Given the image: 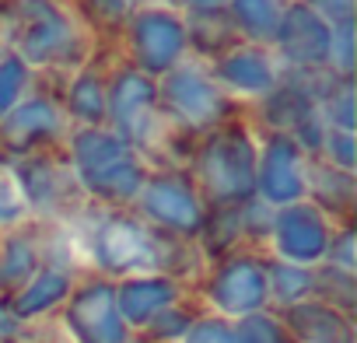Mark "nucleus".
Wrapping results in <instances>:
<instances>
[{"instance_id":"obj_1","label":"nucleus","mask_w":357,"mask_h":343,"mask_svg":"<svg viewBox=\"0 0 357 343\" xmlns=\"http://www.w3.org/2000/svg\"><path fill=\"white\" fill-rule=\"evenodd\" d=\"M200 179L214 200H242L256 186V154L242 130L214 133L200 154Z\"/></svg>"},{"instance_id":"obj_2","label":"nucleus","mask_w":357,"mask_h":343,"mask_svg":"<svg viewBox=\"0 0 357 343\" xmlns=\"http://www.w3.org/2000/svg\"><path fill=\"white\" fill-rule=\"evenodd\" d=\"M22 53L32 63H53V60H67L74 53V36L67 18L46 4V0H25L22 4Z\"/></svg>"},{"instance_id":"obj_3","label":"nucleus","mask_w":357,"mask_h":343,"mask_svg":"<svg viewBox=\"0 0 357 343\" xmlns=\"http://www.w3.org/2000/svg\"><path fill=\"white\" fill-rule=\"evenodd\" d=\"M277 43H280L287 60L315 67V63H326L333 56V25L322 15H315L312 8L298 4L287 15H280Z\"/></svg>"},{"instance_id":"obj_4","label":"nucleus","mask_w":357,"mask_h":343,"mask_svg":"<svg viewBox=\"0 0 357 343\" xmlns=\"http://www.w3.org/2000/svg\"><path fill=\"white\" fill-rule=\"evenodd\" d=\"M186 46V29L165 11H144L133 18V53L140 70L161 74L168 70Z\"/></svg>"},{"instance_id":"obj_5","label":"nucleus","mask_w":357,"mask_h":343,"mask_svg":"<svg viewBox=\"0 0 357 343\" xmlns=\"http://www.w3.org/2000/svg\"><path fill=\"white\" fill-rule=\"evenodd\" d=\"M70 326L81 336V343H123L126 329L116 308V294L105 284L84 287L70 305Z\"/></svg>"},{"instance_id":"obj_6","label":"nucleus","mask_w":357,"mask_h":343,"mask_svg":"<svg viewBox=\"0 0 357 343\" xmlns=\"http://www.w3.org/2000/svg\"><path fill=\"white\" fill-rule=\"evenodd\" d=\"M165 98L190 126H214L225 116V98L197 70H172L165 77Z\"/></svg>"},{"instance_id":"obj_7","label":"nucleus","mask_w":357,"mask_h":343,"mask_svg":"<svg viewBox=\"0 0 357 343\" xmlns=\"http://www.w3.org/2000/svg\"><path fill=\"white\" fill-rule=\"evenodd\" d=\"M161 256V245L133 221L126 218H116L102 228L98 235V259L102 266L123 273V270H133V266H154Z\"/></svg>"},{"instance_id":"obj_8","label":"nucleus","mask_w":357,"mask_h":343,"mask_svg":"<svg viewBox=\"0 0 357 343\" xmlns=\"http://www.w3.org/2000/svg\"><path fill=\"white\" fill-rule=\"evenodd\" d=\"M154 84L137 74V70H126L119 74V81L112 84V95H109V109H112V119L119 123V130L133 140H144L151 133V123H154Z\"/></svg>"},{"instance_id":"obj_9","label":"nucleus","mask_w":357,"mask_h":343,"mask_svg":"<svg viewBox=\"0 0 357 343\" xmlns=\"http://www.w3.org/2000/svg\"><path fill=\"white\" fill-rule=\"evenodd\" d=\"M326 224L319 218L315 207H287L280 218H277V245L287 259H298V263H312L326 252Z\"/></svg>"},{"instance_id":"obj_10","label":"nucleus","mask_w":357,"mask_h":343,"mask_svg":"<svg viewBox=\"0 0 357 343\" xmlns=\"http://www.w3.org/2000/svg\"><path fill=\"white\" fill-rule=\"evenodd\" d=\"M144 211L168 224V228H178V231H197L200 228V204L197 197L190 193L186 183L178 179H154L147 190H144Z\"/></svg>"},{"instance_id":"obj_11","label":"nucleus","mask_w":357,"mask_h":343,"mask_svg":"<svg viewBox=\"0 0 357 343\" xmlns=\"http://www.w3.org/2000/svg\"><path fill=\"white\" fill-rule=\"evenodd\" d=\"M266 298V273L252 263V259H235L228 263L218 280H214V301L225 312L245 315L252 308H259Z\"/></svg>"},{"instance_id":"obj_12","label":"nucleus","mask_w":357,"mask_h":343,"mask_svg":"<svg viewBox=\"0 0 357 343\" xmlns=\"http://www.w3.org/2000/svg\"><path fill=\"white\" fill-rule=\"evenodd\" d=\"M259 190L270 204H291L301 197V176H298V147L287 137H273L266 147V158L259 165Z\"/></svg>"},{"instance_id":"obj_13","label":"nucleus","mask_w":357,"mask_h":343,"mask_svg":"<svg viewBox=\"0 0 357 343\" xmlns=\"http://www.w3.org/2000/svg\"><path fill=\"white\" fill-rule=\"evenodd\" d=\"M270 119L280 123V126H287V130H294L308 147H315V144L322 140L319 116H315V102H312L298 84H291V88H284V91H277V95L270 98Z\"/></svg>"},{"instance_id":"obj_14","label":"nucleus","mask_w":357,"mask_h":343,"mask_svg":"<svg viewBox=\"0 0 357 343\" xmlns=\"http://www.w3.org/2000/svg\"><path fill=\"white\" fill-rule=\"evenodd\" d=\"M287 319L294 333L308 343H354V326L326 305H298Z\"/></svg>"},{"instance_id":"obj_15","label":"nucleus","mask_w":357,"mask_h":343,"mask_svg":"<svg viewBox=\"0 0 357 343\" xmlns=\"http://www.w3.org/2000/svg\"><path fill=\"white\" fill-rule=\"evenodd\" d=\"M218 74H221L231 88H238V91L263 95V91L273 88V67H270V60H266L263 53H256V49H235V53L221 56V60H218Z\"/></svg>"},{"instance_id":"obj_16","label":"nucleus","mask_w":357,"mask_h":343,"mask_svg":"<svg viewBox=\"0 0 357 343\" xmlns=\"http://www.w3.org/2000/svg\"><path fill=\"white\" fill-rule=\"evenodd\" d=\"M172 298H175V287L168 280H130L116 294V308H119V319L147 322L151 315H158L161 308H168Z\"/></svg>"},{"instance_id":"obj_17","label":"nucleus","mask_w":357,"mask_h":343,"mask_svg":"<svg viewBox=\"0 0 357 343\" xmlns=\"http://www.w3.org/2000/svg\"><path fill=\"white\" fill-rule=\"evenodd\" d=\"M56 126H60L56 109H53L46 98H36V102H29V105H22V109L11 112V119H8V126H4V137H8L11 147H29V144H36V140L53 137Z\"/></svg>"},{"instance_id":"obj_18","label":"nucleus","mask_w":357,"mask_h":343,"mask_svg":"<svg viewBox=\"0 0 357 343\" xmlns=\"http://www.w3.org/2000/svg\"><path fill=\"white\" fill-rule=\"evenodd\" d=\"M81 179L98 197L126 200V197H133L144 186V168L133 161V154H126V158H119V161H112V165H105L98 172H88V176H81Z\"/></svg>"},{"instance_id":"obj_19","label":"nucleus","mask_w":357,"mask_h":343,"mask_svg":"<svg viewBox=\"0 0 357 343\" xmlns=\"http://www.w3.org/2000/svg\"><path fill=\"white\" fill-rule=\"evenodd\" d=\"M63 294H67V277L56 273V270H46V273H39V277L18 294V301H15V315H18V319H22V315H36V312L56 305Z\"/></svg>"},{"instance_id":"obj_20","label":"nucleus","mask_w":357,"mask_h":343,"mask_svg":"<svg viewBox=\"0 0 357 343\" xmlns=\"http://www.w3.org/2000/svg\"><path fill=\"white\" fill-rule=\"evenodd\" d=\"M238 29H245L252 39H270L277 32L280 11H277V0H235V18Z\"/></svg>"},{"instance_id":"obj_21","label":"nucleus","mask_w":357,"mask_h":343,"mask_svg":"<svg viewBox=\"0 0 357 343\" xmlns=\"http://www.w3.org/2000/svg\"><path fill=\"white\" fill-rule=\"evenodd\" d=\"M231 32H235V22H231L225 11H218V8H200V11L193 15L190 36H193V43H197L200 49H214V46L231 43Z\"/></svg>"},{"instance_id":"obj_22","label":"nucleus","mask_w":357,"mask_h":343,"mask_svg":"<svg viewBox=\"0 0 357 343\" xmlns=\"http://www.w3.org/2000/svg\"><path fill=\"white\" fill-rule=\"evenodd\" d=\"M70 109L81 119H88V123H102V116H105V88H102V81L91 77V74L77 77L74 88H70Z\"/></svg>"},{"instance_id":"obj_23","label":"nucleus","mask_w":357,"mask_h":343,"mask_svg":"<svg viewBox=\"0 0 357 343\" xmlns=\"http://www.w3.org/2000/svg\"><path fill=\"white\" fill-rule=\"evenodd\" d=\"M22 183H25V193L36 200V204H53L56 193H60V176L50 161H36V165H25L22 168Z\"/></svg>"},{"instance_id":"obj_24","label":"nucleus","mask_w":357,"mask_h":343,"mask_svg":"<svg viewBox=\"0 0 357 343\" xmlns=\"http://www.w3.org/2000/svg\"><path fill=\"white\" fill-rule=\"evenodd\" d=\"M36 266V256H32V245L15 238L4 252V259H0V284H22Z\"/></svg>"},{"instance_id":"obj_25","label":"nucleus","mask_w":357,"mask_h":343,"mask_svg":"<svg viewBox=\"0 0 357 343\" xmlns=\"http://www.w3.org/2000/svg\"><path fill=\"white\" fill-rule=\"evenodd\" d=\"M22 84H25V63L18 56H8L0 63V116H8L22 95Z\"/></svg>"},{"instance_id":"obj_26","label":"nucleus","mask_w":357,"mask_h":343,"mask_svg":"<svg viewBox=\"0 0 357 343\" xmlns=\"http://www.w3.org/2000/svg\"><path fill=\"white\" fill-rule=\"evenodd\" d=\"M235 343H287L284 329L263 315H245L238 333H235Z\"/></svg>"},{"instance_id":"obj_27","label":"nucleus","mask_w":357,"mask_h":343,"mask_svg":"<svg viewBox=\"0 0 357 343\" xmlns=\"http://www.w3.org/2000/svg\"><path fill=\"white\" fill-rule=\"evenodd\" d=\"M270 277H273L277 298H284V301H294V298L308 294V287H312V277L305 270H298V266H273Z\"/></svg>"},{"instance_id":"obj_28","label":"nucleus","mask_w":357,"mask_h":343,"mask_svg":"<svg viewBox=\"0 0 357 343\" xmlns=\"http://www.w3.org/2000/svg\"><path fill=\"white\" fill-rule=\"evenodd\" d=\"M18 218H22V193L8 172H0V221H18Z\"/></svg>"},{"instance_id":"obj_29","label":"nucleus","mask_w":357,"mask_h":343,"mask_svg":"<svg viewBox=\"0 0 357 343\" xmlns=\"http://www.w3.org/2000/svg\"><path fill=\"white\" fill-rule=\"evenodd\" d=\"M326 147H329V154H333V161L340 168L354 165V137H350V130H329L326 133Z\"/></svg>"},{"instance_id":"obj_30","label":"nucleus","mask_w":357,"mask_h":343,"mask_svg":"<svg viewBox=\"0 0 357 343\" xmlns=\"http://www.w3.org/2000/svg\"><path fill=\"white\" fill-rule=\"evenodd\" d=\"M329 119H333L340 130H350V126H354V98H350V84H343V88L329 98Z\"/></svg>"},{"instance_id":"obj_31","label":"nucleus","mask_w":357,"mask_h":343,"mask_svg":"<svg viewBox=\"0 0 357 343\" xmlns=\"http://www.w3.org/2000/svg\"><path fill=\"white\" fill-rule=\"evenodd\" d=\"M186 343H235V333L225 322H197Z\"/></svg>"},{"instance_id":"obj_32","label":"nucleus","mask_w":357,"mask_h":343,"mask_svg":"<svg viewBox=\"0 0 357 343\" xmlns=\"http://www.w3.org/2000/svg\"><path fill=\"white\" fill-rule=\"evenodd\" d=\"M190 329V319L183 312H172V308H161L158 319H154V333L158 336H175V333H186Z\"/></svg>"},{"instance_id":"obj_33","label":"nucleus","mask_w":357,"mask_h":343,"mask_svg":"<svg viewBox=\"0 0 357 343\" xmlns=\"http://www.w3.org/2000/svg\"><path fill=\"white\" fill-rule=\"evenodd\" d=\"M315 4L322 8V15H329V22H350L354 15V0H315Z\"/></svg>"},{"instance_id":"obj_34","label":"nucleus","mask_w":357,"mask_h":343,"mask_svg":"<svg viewBox=\"0 0 357 343\" xmlns=\"http://www.w3.org/2000/svg\"><path fill=\"white\" fill-rule=\"evenodd\" d=\"M350 245H354V235L347 231V235L340 238V245H336V249L329 252V256H333V259H336V263H340L343 270H350V266H354V256H350Z\"/></svg>"},{"instance_id":"obj_35","label":"nucleus","mask_w":357,"mask_h":343,"mask_svg":"<svg viewBox=\"0 0 357 343\" xmlns=\"http://www.w3.org/2000/svg\"><path fill=\"white\" fill-rule=\"evenodd\" d=\"M15 322H18V315H15V312H8L4 305H0V333H11V329H15Z\"/></svg>"},{"instance_id":"obj_36","label":"nucleus","mask_w":357,"mask_h":343,"mask_svg":"<svg viewBox=\"0 0 357 343\" xmlns=\"http://www.w3.org/2000/svg\"><path fill=\"white\" fill-rule=\"evenodd\" d=\"M183 4H193V8H218L221 0H183Z\"/></svg>"}]
</instances>
